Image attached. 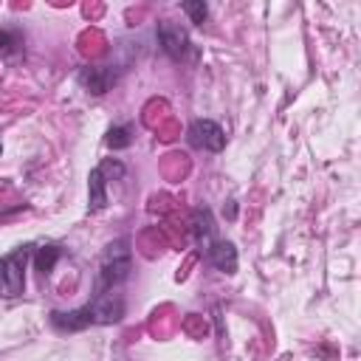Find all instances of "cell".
<instances>
[{"label":"cell","mask_w":361,"mask_h":361,"mask_svg":"<svg viewBox=\"0 0 361 361\" xmlns=\"http://www.w3.org/2000/svg\"><path fill=\"white\" fill-rule=\"evenodd\" d=\"M0 155H3V144H0Z\"/></svg>","instance_id":"5bb4252c"},{"label":"cell","mask_w":361,"mask_h":361,"mask_svg":"<svg viewBox=\"0 0 361 361\" xmlns=\"http://www.w3.org/2000/svg\"><path fill=\"white\" fill-rule=\"evenodd\" d=\"M79 85L93 93V96H104L107 90H113V85L118 82V68L113 65H87V68H79L76 73Z\"/></svg>","instance_id":"8992f818"},{"label":"cell","mask_w":361,"mask_h":361,"mask_svg":"<svg viewBox=\"0 0 361 361\" xmlns=\"http://www.w3.org/2000/svg\"><path fill=\"white\" fill-rule=\"evenodd\" d=\"M25 37L17 28H0V59H14L23 54Z\"/></svg>","instance_id":"8fae6325"},{"label":"cell","mask_w":361,"mask_h":361,"mask_svg":"<svg viewBox=\"0 0 361 361\" xmlns=\"http://www.w3.org/2000/svg\"><path fill=\"white\" fill-rule=\"evenodd\" d=\"M107 183L110 180L102 175V169L93 166L90 178H87V206H90V212H102L107 206Z\"/></svg>","instance_id":"9c48e42d"},{"label":"cell","mask_w":361,"mask_h":361,"mask_svg":"<svg viewBox=\"0 0 361 361\" xmlns=\"http://www.w3.org/2000/svg\"><path fill=\"white\" fill-rule=\"evenodd\" d=\"M206 262L214 265L220 274H237V248L231 240H214L209 248H206Z\"/></svg>","instance_id":"52a82bcc"},{"label":"cell","mask_w":361,"mask_h":361,"mask_svg":"<svg viewBox=\"0 0 361 361\" xmlns=\"http://www.w3.org/2000/svg\"><path fill=\"white\" fill-rule=\"evenodd\" d=\"M192 237H195L200 254H206V248L217 240V226H214V217L206 206H197L192 212Z\"/></svg>","instance_id":"ba28073f"},{"label":"cell","mask_w":361,"mask_h":361,"mask_svg":"<svg viewBox=\"0 0 361 361\" xmlns=\"http://www.w3.org/2000/svg\"><path fill=\"white\" fill-rule=\"evenodd\" d=\"M155 34H158V42H161L164 54L172 62H195L197 59V51H195L192 39H189V31L183 25H178L172 20H161Z\"/></svg>","instance_id":"277c9868"},{"label":"cell","mask_w":361,"mask_h":361,"mask_svg":"<svg viewBox=\"0 0 361 361\" xmlns=\"http://www.w3.org/2000/svg\"><path fill=\"white\" fill-rule=\"evenodd\" d=\"M186 141L195 149H206V152H220L226 147V133L217 121L212 118H195L186 130Z\"/></svg>","instance_id":"5b68a950"},{"label":"cell","mask_w":361,"mask_h":361,"mask_svg":"<svg viewBox=\"0 0 361 361\" xmlns=\"http://www.w3.org/2000/svg\"><path fill=\"white\" fill-rule=\"evenodd\" d=\"M104 144H107L110 149H127V147L133 144V127H130V124H116V127H110Z\"/></svg>","instance_id":"7c38bea8"},{"label":"cell","mask_w":361,"mask_h":361,"mask_svg":"<svg viewBox=\"0 0 361 361\" xmlns=\"http://www.w3.org/2000/svg\"><path fill=\"white\" fill-rule=\"evenodd\" d=\"M124 316V299L116 290L93 296V302L73 310H51V324L59 333H76L93 324H116Z\"/></svg>","instance_id":"6da1fadb"},{"label":"cell","mask_w":361,"mask_h":361,"mask_svg":"<svg viewBox=\"0 0 361 361\" xmlns=\"http://www.w3.org/2000/svg\"><path fill=\"white\" fill-rule=\"evenodd\" d=\"M34 254V245L25 243L11 254L0 257V296H20L25 290V262Z\"/></svg>","instance_id":"3957f363"},{"label":"cell","mask_w":361,"mask_h":361,"mask_svg":"<svg viewBox=\"0 0 361 361\" xmlns=\"http://www.w3.org/2000/svg\"><path fill=\"white\" fill-rule=\"evenodd\" d=\"M180 8L186 11L189 23H195V25H203V23H206V17H209V6H206L203 0H186Z\"/></svg>","instance_id":"4fadbf2b"},{"label":"cell","mask_w":361,"mask_h":361,"mask_svg":"<svg viewBox=\"0 0 361 361\" xmlns=\"http://www.w3.org/2000/svg\"><path fill=\"white\" fill-rule=\"evenodd\" d=\"M133 271V248H130V237H118L113 243L104 245L102 259H99V276H96V296L116 290L121 282L130 279Z\"/></svg>","instance_id":"7a4b0ae2"},{"label":"cell","mask_w":361,"mask_h":361,"mask_svg":"<svg viewBox=\"0 0 361 361\" xmlns=\"http://www.w3.org/2000/svg\"><path fill=\"white\" fill-rule=\"evenodd\" d=\"M62 254H65V248L62 245H54V243H48V245H39V248H34V268L42 274V276H48L51 271H54V265L62 259Z\"/></svg>","instance_id":"30bf717a"}]
</instances>
